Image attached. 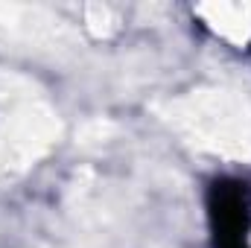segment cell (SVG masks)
<instances>
[{
	"mask_svg": "<svg viewBox=\"0 0 251 248\" xmlns=\"http://www.w3.org/2000/svg\"><path fill=\"white\" fill-rule=\"evenodd\" d=\"M207 213L216 248H249V198L246 187L237 181H216L207 196Z\"/></svg>",
	"mask_w": 251,
	"mask_h": 248,
	"instance_id": "6da1fadb",
	"label": "cell"
}]
</instances>
